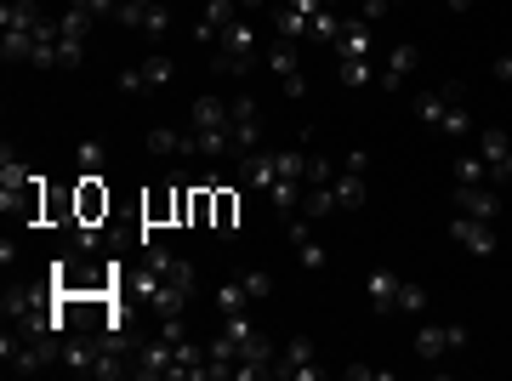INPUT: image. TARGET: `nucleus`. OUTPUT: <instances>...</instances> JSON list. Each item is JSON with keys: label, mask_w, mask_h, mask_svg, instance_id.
<instances>
[{"label": "nucleus", "mask_w": 512, "mask_h": 381, "mask_svg": "<svg viewBox=\"0 0 512 381\" xmlns=\"http://www.w3.org/2000/svg\"><path fill=\"white\" fill-rule=\"evenodd\" d=\"M160 222H177V182L171 188H154L143 200V228H160Z\"/></svg>", "instance_id": "24"}, {"label": "nucleus", "mask_w": 512, "mask_h": 381, "mask_svg": "<svg viewBox=\"0 0 512 381\" xmlns=\"http://www.w3.org/2000/svg\"><path fill=\"white\" fill-rule=\"evenodd\" d=\"M416 114H421V126H439V131H450V137H467V91L461 86H439V91H427L416 103Z\"/></svg>", "instance_id": "4"}, {"label": "nucleus", "mask_w": 512, "mask_h": 381, "mask_svg": "<svg viewBox=\"0 0 512 381\" xmlns=\"http://www.w3.org/2000/svg\"><path fill=\"white\" fill-rule=\"evenodd\" d=\"M274 0H239V18H256V12H268Z\"/></svg>", "instance_id": "31"}, {"label": "nucleus", "mask_w": 512, "mask_h": 381, "mask_svg": "<svg viewBox=\"0 0 512 381\" xmlns=\"http://www.w3.org/2000/svg\"><path fill=\"white\" fill-rule=\"evenodd\" d=\"M359 6H365V0H359Z\"/></svg>", "instance_id": "35"}, {"label": "nucleus", "mask_w": 512, "mask_h": 381, "mask_svg": "<svg viewBox=\"0 0 512 381\" xmlns=\"http://www.w3.org/2000/svg\"><path fill=\"white\" fill-rule=\"evenodd\" d=\"M330 52H336V63H370V57H376L370 23L365 18H342V35L330 40Z\"/></svg>", "instance_id": "12"}, {"label": "nucleus", "mask_w": 512, "mask_h": 381, "mask_svg": "<svg viewBox=\"0 0 512 381\" xmlns=\"http://www.w3.org/2000/svg\"><path fill=\"white\" fill-rule=\"evenodd\" d=\"M46 279L57 285V296H120V262L103 268V262H92V256H80V251L57 256Z\"/></svg>", "instance_id": "2"}, {"label": "nucleus", "mask_w": 512, "mask_h": 381, "mask_svg": "<svg viewBox=\"0 0 512 381\" xmlns=\"http://www.w3.org/2000/svg\"><path fill=\"white\" fill-rule=\"evenodd\" d=\"M211 228H217L222 239H234L239 234V194L228 188V182H211Z\"/></svg>", "instance_id": "20"}, {"label": "nucleus", "mask_w": 512, "mask_h": 381, "mask_svg": "<svg viewBox=\"0 0 512 381\" xmlns=\"http://www.w3.org/2000/svg\"><path fill=\"white\" fill-rule=\"evenodd\" d=\"M456 211H461V217L501 222V194H495V188H484V182H461V188H456Z\"/></svg>", "instance_id": "16"}, {"label": "nucleus", "mask_w": 512, "mask_h": 381, "mask_svg": "<svg viewBox=\"0 0 512 381\" xmlns=\"http://www.w3.org/2000/svg\"><path fill=\"white\" fill-rule=\"evenodd\" d=\"M478 154L490 165V182H512V137L507 131H478Z\"/></svg>", "instance_id": "18"}, {"label": "nucleus", "mask_w": 512, "mask_h": 381, "mask_svg": "<svg viewBox=\"0 0 512 381\" xmlns=\"http://www.w3.org/2000/svg\"><path fill=\"white\" fill-rule=\"evenodd\" d=\"M148 154H160V160H188V137L183 131H148Z\"/></svg>", "instance_id": "25"}, {"label": "nucleus", "mask_w": 512, "mask_h": 381, "mask_svg": "<svg viewBox=\"0 0 512 381\" xmlns=\"http://www.w3.org/2000/svg\"><path fill=\"white\" fill-rule=\"evenodd\" d=\"M74 6H86L92 18H103V12H109V18H114V6H120V0H74Z\"/></svg>", "instance_id": "30"}, {"label": "nucleus", "mask_w": 512, "mask_h": 381, "mask_svg": "<svg viewBox=\"0 0 512 381\" xmlns=\"http://www.w3.org/2000/svg\"><path fill=\"white\" fill-rule=\"evenodd\" d=\"M285 234H291V245H296V256H302V268H330V251L325 245H319V234H313V217H302V211H296L291 222H285Z\"/></svg>", "instance_id": "15"}, {"label": "nucleus", "mask_w": 512, "mask_h": 381, "mask_svg": "<svg viewBox=\"0 0 512 381\" xmlns=\"http://www.w3.org/2000/svg\"><path fill=\"white\" fill-rule=\"evenodd\" d=\"M450 239H456L461 251H473V256H495V222H484V217H461L456 211V222H450Z\"/></svg>", "instance_id": "14"}, {"label": "nucleus", "mask_w": 512, "mask_h": 381, "mask_svg": "<svg viewBox=\"0 0 512 381\" xmlns=\"http://www.w3.org/2000/svg\"><path fill=\"white\" fill-rule=\"evenodd\" d=\"M109 188H103V177H80L74 182V222H92V228H103L109 222Z\"/></svg>", "instance_id": "13"}, {"label": "nucleus", "mask_w": 512, "mask_h": 381, "mask_svg": "<svg viewBox=\"0 0 512 381\" xmlns=\"http://www.w3.org/2000/svg\"><path fill=\"white\" fill-rule=\"evenodd\" d=\"M74 154H80V171H86V177H97V171H103V148H97V143H80Z\"/></svg>", "instance_id": "29"}, {"label": "nucleus", "mask_w": 512, "mask_h": 381, "mask_svg": "<svg viewBox=\"0 0 512 381\" xmlns=\"http://www.w3.org/2000/svg\"><path fill=\"white\" fill-rule=\"evenodd\" d=\"M92 12L86 6H63L57 12V69H80V57H86V35H92Z\"/></svg>", "instance_id": "6"}, {"label": "nucleus", "mask_w": 512, "mask_h": 381, "mask_svg": "<svg viewBox=\"0 0 512 381\" xmlns=\"http://www.w3.org/2000/svg\"><path fill=\"white\" fill-rule=\"evenodd\" d=\"M188 160H239L234 97H200L188 120Z\"/></svg>", "instance_id": "1"}, {"label": "nucleus", "mask_w": 512, "mask_h": 381, "mask_svg": "<svg viewBox=\"0 0 512 381\" xmlns=\"http://www.w3.org/2000/svg\"><path fill=\"white\" fill-rule=\"evenodd\" d=\"M370 160L353 148L348 154V165H342V177H330V194H336V211H359L365 205V194H370Z\"/></svg>", "instance_id": "10"}, {"label": "nucleus", "mask_w": 512, "mask_h": 381, "mask_svg": "<svg viewBox=\"0 0 512 381\" xmlns=\"http://www.w3.org/2000/svg\"><path fill=\"white\" fill-rule=\"evenodd\" d=\"M325 6H330V12H336V6H342V0H325Z\"/></svg>", "instance_id": "34"}, {"label": "nucleus", "mask_w": 512, "mask_h": 381, "mask_svg": "<svg viewBox=\"0 0 512 381\" xmlns=\"http://www.w3.org/2000/svg\"><path fill=\"white\" fill-rule=\"evenodd\" d=\"M274 376H291V381H319V376H325V364H319V347H313L308 336H291V342L279 347Z\"/></svg>", "instance_id": "9"}, {"label": "nucleus", "mask_w": 512, "mask_h": 381, "mask_svg": "<svg viewBox=\"0 0 512 381\" xmlns=\"http://www.w3.org/2000/svg\"><path fill=\"white\" fill-rule=\"evenodd\" d=\"M148 6H160V0H120V6H114V23H120V29H137V18H143Z\"/></svg>", "instance_id": "28"}, {"label": "nucleus", "mask_w": 512, "mask_h": 381, "mask_svg": "<svg viewBox=\"0 0 512 381\" xmlns=\"http://www.w3.org/2000/svg\"><path fill=\"white\" fill-rule=\"evenodd\" d=\"M416 63H421L416 46H393L387 63H382V91H404L410 86V74H416Z\"/></svg>", "instance_id": "22"}, {"label": "nucleus", "mask_w": 512, "mask_h": 381, "mask_svg": "<svg viewBox=\"0 0 512 381\" xmlns=\"http://www.w3.org/2000/svg\"><path fill=\"white\" fill-rule=\"evenodd\" d=\"M461 347H467V325H421V330H416V359H421V364L456 359Z\"/></svg>", "instance_id": "8"}, {"label": "nucleus", "mask_w": 512, "mask_h": 381, "mask_svg": "<svg viewBox=\"0 0 512 381\" xmlns=\"http://www.w3.org/2000/svg\"><path fill=\"white\" fill-rule=\"evenodd\" d=\"M211 69H217L222 80H245V74L256 69V29H251V18H234L228 29H222Z\"/></svg>", "instance_id": "3"}, {"label": "nucleus", "mask_w": 512, "mask_h": 381, "mask_svg": "<svg viewBox=\"0 0 512 381\" xmlns=\"http://www.w3.org/2000/svg\"><path fill=\"white\" fill-rule=\"evenodd\" d=\"M456 182H490V165H484V154H461L456 160Z\"/></svg>", "instance_id": "26"}, {"label": "nucleus", "mask_w": 512, "mask_h": 381, "mask_svg": "<svg viewBox=\"0 0 512 381\" xmlns=\"http://www.w3.org/2000/svg\"><path fill=\"white\" fill-rule=\"evenodd\" d=\"M336 74H342V86H370L376 80V57L370 63H336Z\"/></svg>", "instance_id": "27"}, {"label": "nucleus", "mask_w": 512, "mask_h": 381, "mask_svg": "<svg viewBox=\"0 0 512 381\" xmlns=\"http://www.w3.org/2000/svg\"><path fill=\"white\" fill-rule=\"evenodd\" d=\"M365 296L376 302V313H427V291L404 285L399 273H387V268H376L365 279Z\"/></svg>", "instance_id": "5"}, {"label": "nucleus", "mask_w": 512, "mask_h": 381, "mask_svg": "<svg viewBox=\"0 0 512 381\" xmlns=\"http://www.w3.org/2000/svg\"><path fill=\"white\" fill-rule=\"evenodd\" d=\"M234 18H239V0H205V18H200V29H194V40H200V46H217L222 29Z\"/></svg>", "instance_id": "21"}, {"label": "nucleus", "mask_w": 512, "mask_h": 381, "mask_svg": "<svg viewBox=\"0 0 512 381\" xmlns=\"http://www.w3.org/2000/svg\"><path fill=\"white\" fill-rule=\"evenodd\" d=\"M234 137H239V160L262 148V109H256V103L245 97V91L234 97Z\"/></svg>", "instance_id": "17"}, {"label": "nucleus", "mask_w": 512, "mask_h": 381, "mask_svg": "<svg viewBox=\"0 0 512 381\" xmlns=\"http://www.w3.org/2000/svg\"><path fill=\"white\" fill-rule=\"evenodd\" d=\"M251 308H256V296L245 285V273H234V279L217 285V319H234V313H251Z\"/></svg>", "instance_id": "23"}, {"label": "nucleus", "mask_w": 512, "mask_h": 381, "mask_svg": "<svg viewBox=\"0 0 512 381\" xmlns=\"http://www.w3.org/2000/svg\"><path fill=\"white\" fill-rule=\"evenodd\" d=\"M268 69L285 80V97H302L308 80H302V57H296V40H279L274 52H268Z\"/></svg>", "instance_id": "19"}, {"label": "nucleus", "mask_w": 512, "mask_h": 381, "mask_svg": "<svg viewBox=\"0 0 512 381\" xmlns=\"http://www.w3.org/2000/svg\"><path fill=\"white\" fill-rule=\"evenodd\" d=\"M444 6H450V12H467V6H473V0H444Z\"/></svg>", "instance_id": "33"}, {"label": "nucleus", "mask_w": 512, "mask_h": 381, "mask_svg": "<svg viewBox=\"0 0 512 381\" xmlns=\"http://www.w3.org/2000/svg\"><path fill=\"white\" fill-rule=\"evenodd\" d=\"M177 80V63L165 52H154V57H143V63H131V69H120V91H160V86H171Z\"/></svg>", "instance_id": "11"}, {"label": "nucleus", "mask_w": 512, "mask_h": 381, "mask_svg": "<svg viewBox=\"0 0 512 381\" xmlns=\"http://www.w3.org/2000/svg\"><path fill=\"white\" fill-rule=\"evenodd\" d=\"M325 12H330L325 0H279V6H274L279 40H308V35H313V23L325 18Z\"/></svg>", "instance_id": "7"}, {"label": "nucleus", "mask_w": 512, "mask_h": 381, "mask_svg": "<svg viewBox=\"0 0 512 381\" xmlns=\"http://www.w3.org/2000/svg\"><path fill=\"white\" fill-rule=\"evenodd\" d=\"M495 80H501V86H512V57H501V63H495Z\"/></svg>", "instance_id": "32"}]
</instances>
